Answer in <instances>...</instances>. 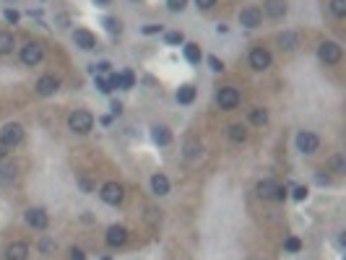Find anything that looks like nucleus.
I'll return each mask as SVG.
<instances>
[{"label":"nucleus","mask_w":346,"mask_h":260,"mask_svg":"<svg viewBox=\"0 0 346 260\" xmlns=\"http://www.w3.org/2000/svg\"><path fill=\"white\" fill-rule=\"evenodd\" d=\"M216 102H219L222 110H234V107L240 104V91H237L234 86H224L219 91V96H216Z\"/></svg>","instance_id":"0eeeda50"},{"label":"nucleus","mask_w":346,"mask_h":260,"mask_svg":"<svg viewBox=\"0 0 346 260\" xmlns=\"http://www.w3.org/2000/svg\"><path fill=\"white\" fill-rule=\"evenodd\" d=\"M185 60L187 62H201V47L193 45V42H190V45H185Z\"/></svg>","instance_id":"393cba45"},{"label":"nucleus","mask_w":346,"mask_h":260,"mask_svg":"<svg viewBox=\"0 0 346 260\" xmlns=\"http://www.w3.org/2000/svg\"><path fill=\"white\" fill-rule=\"evenodd\" d=\"M261 18H263V13L258 11L255 6H247V8H242V11H240V24H242L245 29H255V26H261Z\"/></svg>","instance_id":"1a4fd4ad"},{"label":"nucleus","mask_w":346,"mask_h":260,"mask_svg":"<svg viewBox=\"0 0 346 260\" xmlns=\"http://www.w3.org/2000/svg\"><path fill=\"white\" fill-rule=\"evenodd\" d=\"M164 42H167V45H182L185 37H182V31H167V34H164Z\"/></svg>","instance_id":"cd10ccee"},{"label":"nucleus","mask_w":346,"mask_h":260,"mask_svg":"<svg viewBox=\"0 0 346 260\" xmlns=\"http://www.w3.org/2000/svg\"><path fill=\"white\" fill-rule=\"evenodd\" d=\"M120 110H122V104H120V102H112V115H120Z\"/></svg>","instance_id":"a18cd8bd"},{"label":"nucleus","mask_w":346,"mask_h":260,"mask_svg":"<svg viewBox=\"0 0 346 260\" xmlns=\"http://www.w3.org/2000/svg\"><path fill=\"white\" fill-rule=\"evenodd\" d=\"M0 141H3L8 148L18 146L21 141H24V127H21L18 122H8V125L3 127V133H0Z\"/></svg>","instance_id":"20e7f679"},{"label":"nucleus","mask_w":346,"mask_h":260,"mask_svg":"<svg viewBox=\"0 0 346 260\" xmlns=\"http://www.w3.org/2000/svg\"><path fill=\"white\" fill-rule=\"evenodd\" d=\"M185 6H187V0H167V8H169L172 13H180Z\"/></svg>","instance_id":"72a5a7b5"},{"label":"nucleus","mask_w":346,"mask_h":260,"mask_svg":"<svg viewBox=\"0 0 346 260\" xmlns=\"http://www.w3.org/2000/svg\"><path fill=\"white\" fill-rule=\"evenodd\" d=\"M331 13L333 16H346V0H331Z\"/></svg>","instance_id":"c85d7f7f"},{"label":"nucleus","mask_w":346,"mask_h":260,"mask_svg":"<svg viewBox=\"0 0 346 260\" xmlns=\"http://www.w3.org/2000/svg\"><path fill=\"white\" fill-rule=\"evenodd\" d=\"M193 99H196V89H193L190 83L180 86V91H177V102H180V104H190Z\"/></svg>","instance_id":"4be33fe9"},{"label":"nucleus","mask_w":346,"mask_h":260,"mask_svg":"<svg viewBox=\"0 0 346 260\" xmlns=\"http://www.w3.org/2000/svg\"><path fill=\"white\" fill-rule=\"evenodd\" d=\"M13 180H16V167L13 164H0V182L11 185Z\"/></svg>","instance_id":"5701e85b"},{"label":"nucleus","mask_w":346,"mask_h":260,"mask_svg":"<svg viewBox=\"0 0 346 260\" xmlns=\"http://www.w3.org/2000/svg\"><path fill=\"white\" fill-rule=\"evenodd\" d=\"M263 8H266V13L271 18H281V16L287 13V3H284V0H266Z\"/></svg>","instance_id":"f3484780"},{"label":"nucleus","mask_w":346,"mask_h":260,"mask_svg":"<svg viewBox=\"0 0 346 260\" xmlns=\"http://www.w3.org/2000/svg\"><path fill=\"white\" fill-rule=\"evenodd\" d=\"M151 138H154V143H159V146L172 143V133H169V127H164V125H156L154 130H151Z\"/></svg>","instance_id":"a211bd4d"},{"label":"nucleus","mask_w":346,"mask_h":260,"mask_svg":"<svg viewBox=\"0 0 346 260\" xmlns=\"http://www.w3.org/2000/svg\"><path fill=\"white\" fill-rule=\"evenodd\" d=\"M73 42H76V47H81V50H94L97 47V37L91 31H86V29H76Z\"/></svg>","instance_id":"4468645a"},{"label":"nucleus","mask_w":346,"mask_h":260,"mask_svg":"<svg viewBox=\"0 0 346 260\" xmlns=\"http://www.w3.org/2000/svg\"><path fill=\"white\" fill-rule=\"evenodd\" d=\"M297 148L302 151V154H315V151L320 148V138L315 133H307V130H302V133L297 136Z\"/></svg>","instance_id":"423d86ee"},{"label":"nucleus","mask_w":346,"mask_h":260,"mask_svg":"<svg viewBox=\"0 0 346 260\" xmlns=\"http://www.w3.org/2000/svg\"><path fill=\"white\" fill-rule=\"evenodd\" d=\"M250 65H253L255 71H266V68H271V52L263 50V47H255V50L250 52Z\"/></svg>","instance_id":"9d476101"},{"label":"nucleus","mask_w":346,"mask_h":260,"mask_svg":"<svg viewBox=\"0 0 346 260\" xmlns=\"http://www.w3.org/2000/svg\"><path fill=\"white\" fill-rule=\"evenodd\" d=\"M159 31H162L159 24H146V26H143V34H159Z\"/></svg>","instance_id":"58836bf2"},{"label":"nucleus","mask_w":346,"mask_h":260,"mask_svg":"<svg viewBox=\"0 0 346 260\" xmlns=\"http://www.w3.org/2000/svg\"><path fill=\"white\" fill-rule=\"evenodd\" d=\"M276 42H278V47H281V50H287V52H289V50H294V47H297L299 37H297L294 31H284V34H278V39H276Z\"/></svg>","instance_id":"6ab92c4d"},{"label":"nucleus","mask_w":346,"mask_h":260,"mask_svg":"<svg viewBox=\"0 0 346 260\" xmlns=\"http://www.w3.org/2000/svg\"><path fill=\"white\" fill-rule=\"evenodd\" d=\"M57 89H60V83H57L55 76H42V78L37 81V94H39V96H52Z\"/></svg>","instance_id":"ddd939ff"},{"label":"nucleus","mask_w":346,"mask_h":260,"mask_svg":"<svg viewBox=\"0 0 346 260\" xmlns=\"http://www.w3.org/2000/svg\"><path fill=\"white\" fill-rule=\"evenodd\" d=\"M258 195H261L263 201H284L287 187H281L276 180H261L258 182Z\"/></svg>","instance_id":"f257e3e1"},{"label":"nucleus","mask_w":346,"mask_h":260,"mask_svg":"<svg viewBox=\"0 0 346 260\" xmlns=\"http://www.w3.org/2000/svg\"><path fill=\"white\" fill-rule=\"evenodd\" d=\"M110 81H112V89H133L136 76L133 71H122V73H112Z\"/></svg>","instance_id":"2eb2a0df"},{"label":"nucleus","mask_w":346,"mask_h":260,"mask_svg":"<svg viewBox=\"0 0 346 260\" xmlns=\"http://www.w3.org/2000/svg\"><path fill=\"white\" fill-rule=\"evenodd\" d=\"M26 224L42 232V229H47L50 219H47V213L42 211V208H29V211H26Z\"/></svg>","instance_id":"9b49d317"},{"label":"nucleus","mask_w":346,"mask_h":260,"mask_svg":"<svg viewBox=\"0 0 346 260\" xmlns=\"http://www.w3.org/2000/svg\"><path fill=\"white\" fill-rule=\"evenodd\" d=\"M71 260H86V255H83L81 250H73V252H71Z\"/></svg>","instance_id":"79ce46f5"},{"label":"nucleus","mask_w":346,"mask_h":260,"mask_svg":"<svg viewBox=\"0 0 346 260\" xmlns=\"http://www.w3.org/2000/svg\"><path fill=\"white\" fill-rule=\"evenodd\" d=\"M68 127L73 130V133H89V130L94 127V117L91 112H86V110H76L68 115Z\"/></svg>","instance_id":"f03ea898"},{"label":"nucleus","mask_w":346,"mask_h":260,"mask_svg":"<svg viewBox=\"0 0 346 260\" xmlns=\"http://www.w3.org/2000/svg\"><path fill=\"white\" fill-rule=\"evenodd\" d=\"M245 138H247V133H245V127H242V125H232V127H229V141L242 143Z\"/></svg>","instance_id":"a878e982"},{"label":"nucleus","mask_w":346,"mask_h":260,"mask_svg":"<svg viewBox=\"0 0 346 260\" xmlns=\"http://www.w3.org/2000/svg\"><path fill=\"white\" fill-rule=\"evenodd\" d=\"M284 250H287V252H299V250H302V242L297 240V237H287V240H284Z\"/></svg>","instance_id":"c756f323"},{"label":"nucleus","mask_w":346,"mask_h":260,"mask_svg":"<svg viewBox=\"0 0 346 260\" xmlns=\"http://www.w3.org/2000/svg\"><path fill=\"white\" fill-rule=\"evenodd\" d=\"M97 6H107V3H112V0H94Z\"/></svg>","instance_id":"49530a36"},{"label":"nucleus","mask_w":346,"mask_h":260,"mask_svg":"<svg viewBox=\"0 0 346 260\" xmlns=\"http://www.w3.org/2000/svg\"><path fill=\"white\" fill-rule=\"evenodd\" d=\"M250 122L253 125H266L268 122V112L263 110V107H253V110H250Z\"/></svg>","instance_id":"b1692460"},{"label":"nucleus","mask_w":346,"mask_h":260,"mask_svg":"<svg viewBox=\"0 0 346 260\" xmlns=\"http://www.w3.org/2000/svg\"><path fill=\"white\" fill-rule=\"evenodd\" d=\"M102 260H112V257H102Z\"/></svg>","instance_id":"de8ad7c7"},{"label":"nucleus","mask_w":346,"mask_h":260,"mask_svg":"<svg viewBox=\"0 0 346 260\" xmlns=\"http://www.w3.org/2000/svg\"><path fill=\"white\" fill-rule=\"evenodd\" d=\"M125 242H128V229L125 226L115 224V226L107 229V245H110V247H120Z\"/></svg>","instance_id":"f8f14e48"},{"label":"nucleus","mask_w":346,"mask_h":260,"mask_svg":"<svg viewBox=\"0 0 346 260\" xmlns=\"http://www.w3.org/2000/svg\"><path fill=\"white\" fill-rule=\"evenodd\" d=\"M151 190H154L156 195H167L169 192V180L164 175H154L151 177Z\"/></svg>","instance_id":"aec40b11"},{"label":"nucleus","mask_w":346,"mask_h":260,"mask_svg":"<svg viewBox=\"0 0 346 260\" xmlns=\"http://www.w3.org/2000/svg\"><path fill=\"white\" fill-rule=\"evenodd\" d=\"M39 250H42V252H45V255H50V252L55 250V242H52V240H47V237H45V240H42V242H39Z\"/></svg>","instance_id":"c9c22d12"},{"label":"nucleus","mask_w":346,"mask_h":260,"mask_svg":"<svg viewBox=\"0 0 346 260\" xmlns=\"http://www.w3.org/2000/svg\"><path fill=\"white\" fill-rule=\"evenodd\" d=\"M318 55H320V60H323V62L333 65V62H338V60H341L343 50H341V45H336V42H323V45L318 47Z\"/></svg>","instance_id":"39448f33"},{"label":"nucleus","mask_w":346,"mask_h":260,"mask_svg":"<svg viewBox=\"0 0 346 260\" xmlns=\"http://www.w3.org/2000/svg\"><path fill=\"white\" fill-rule=\"evenodd\" d=\"M13 47H16V39H13V34H11V31H0V55H8V52H13Z\"/></svg>","instance_id":"412c9836"},{"label":"nucleus","mask_w":346,"mask_h":260,"mask_svg":"<svg viewBox=\"0 0 346 260\" xmlns=\"http://www.w3.org/2000/svg\"><path fill=\"white\" fill-rule=\"evenodd\" d=\"M99 198H102L104 203H110V206H117V203L125 198V190H122V185H117V182H107V185H102V190H99Z\"/></svg>","instance_id":"7ed1b4c3"},{"label":"nucleus","mask_w":346,"mask_h":260,"mask_svg":"<svg viewBox=\"0 0 346 260\" xmlns=\"http://www.w3.org/2000/svg\"><path fill=\"white\" fill-rule=\"evenodd\" d=\"M42 57H45V50H42V45H37V42H29V45L21 47V60L26 65H39Z\"/></svg>","instance_id":"6e6552de"},{"label":"nucleus","mask_w":346,"mask_h":260,"mask_svg":"<svg viewBox=\"0 0 346 260\" xmlns=\"http://www.w3.org/2000/svg\"><path fill=\"white\" fill-rule=\"evenodd\" d=\"M208 65H211V71H216V73H219V71H224L222 60H219V57H213V55H208Z\"/></svg>","instance_id":"4c0bfd02"},{"label":"nucleus","mask_w":346,"mask_h":260,"mask_svg":"<svg viewBox=\"0 0 346 260\" xmlns=\"http://www.w3.org/2000/svg\"><path fill=\"white\" fill-rule=\"evenodd\" d=\"M331 169H333V172H338V175H341V172H346V167H343V156H341V154L331 156Z\"/></svg>","instance_id":"473e14b6"},{"label":"nucleus","mask_w":346,"mask_h":260,"mask_svg":"<svg viewBox=\"0 0 346 260\" xmlns=\"http://www.w3.org/2000/svg\"><path fill=\"white\" fill-rule=\"evenodd\" d=\"M6 257L8 260H29V245L26 242H11L6 247Z\"/></svg>","instance_id":"dca6fc26"},{"label":"nucleus","mask_w":346,"mask_h":260,"mask_svg":"<svg viewBox=\"0 0 346 260\" xmlns=\"http://www.w3.org/2000/svg\"><path fill=\"white\" fill-rule=\"evenodd\" d=\"M81 187H83V190H86V192H91V190H94V187H91V182H89V180H81Z\"/></svg>","instance_id":"c03bdc74"},{"label":"nucleus","mask_w":346,"mask_h":260,"mask_svg":"<svg viewBox=\"0 0 346 260\" xmlns=\"http://www.w3.org/2000/svg\"><path fill=\"white\" fill-rule=\"evenodd\" d=\"M3 16H6V21H8V24H16V21L21 18L16 8H6V13H3Z\"/></svg>","instance_id":"e433bc0d"},{"label":"nucleus","mask_w":346,"mask_h":260,"mask_svg":"<svg viewBox=\"0 0 346 260\" xmlns=\"http://www.w3.org/2000/svg\"><path fill=\"white\" fill-rule=\"evenodd\" d=\"M97 89H99L102 94H110V91H112V81H110V76H97Z\"/></svg>","instance_id":"bb28decb"},{"label":"nucleus","mask_w":346,"mask_h":260,"mask_svg":"<svg viewBox=\"0 0 346 260\" xmlns=\"http://www.w3.org/2000/svg\"><path fill=\"white\" fill-rule=\"evenodd\" d=\"M201 151H203V148H201V143H196V141H190V143L185 146V156H187V159H193V156H198Z\"/></svg>","instance_id":"7c9ffc66"},{"label":"nucleus","mask_w":346,"mask_h":260,"mask_svg":"<svg viewBox=\"0 0 346 260\" xmlns=\"http://www.w3.org/2000/svg\"><path fill=\"white\" fill-rule=\"evenodd\" d=\"M104 26H107V31H110V34H120V21L117 18H104Z\"/></svg>","instance_id":"2f4dec72"},{"label":"nucleus","mask_w":346,"mask_h":260,"mask_svg":"<svg viewBox=\"0 0 346 260\" xmlns=\"http://www.w3.org/2000/svg\"><path fill=\"white\" fill-rule=\"evenodd\" d=\"M292 198H294V201H305V198H307V187L297 185V187L292 190Z\"/></svg>","instance_id":"f704fd0d"},{"label":"nucleus","mask_w":346,"mask_h":260,"mask_svg":"<svg viewBox=\"0 0 346 260\" xmlns=\"http://www.w3.org/2000/svg\"><path fill=\"white\" fill-rule=\"evenodd\" d=\"M196 3H198V8H213L216 0H196Z\"/></svg>","instance_id":"ea45409f"},{"label":"nucleus","mask_w":346,"mask_h":260,"mask_svg":"<svg viewBox=\"0 0 346 260\" xmlns=\"http://www.w3.org/2000/svg\"><path fill=\"white\" fill-rule=\"evenodd\" d=\"M315 180H318V185H328V182H331V180H328V175H323V172H318V177H315Z\"/></svg>","instance_id":"a19ab883"},{"label":"nucleus","mask_w":346,"mask_h":260,"mask_svg":"<svg viewBox=\"0 0 346 260\" xmlns=\"http://www.w3.org/2000/svg\"><path fill=\"white\" fill-rule=\"evenodd\" d=\"M6 154H8V146H6L3 141H0V161H3V159H6Z\"/></svg>","instance_id":"37998d69"}]
</instances>
